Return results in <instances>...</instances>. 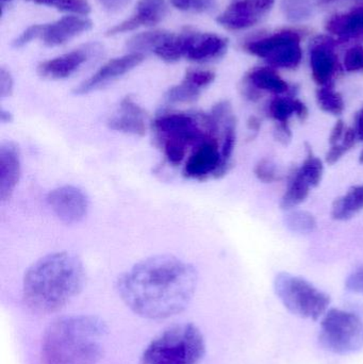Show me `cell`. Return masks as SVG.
I'll return each mask as SVG.
<instances>
[{"mask_svg": "<svg viewBox=\"0 0 363 364\" xmlns=\"http://www.w3.org/2000/svg\"><path fill=\"white\" fill-rule=\"evenodd\" d=\"M274 136L281 144L287 145L291 142L292 132L289 123H276L274 129Z\"/></svg>", "mask_w": 363, "mask_h": 364, "instance_id": "f35d334b", "label": "cell"}, {"mask_svg": "<svg viewBox=\"0 0 363 364\" xmlns=\"http://www.w3.org/2000/svg\"><path fill=\"white\" fill-rule=\"evenodd\" d=\"M300 41L302 31L285 29L257 40L249 41L243 45V49L251 55L262 58L274 68L293 70L302 61Z\"/></svg>", "mask_w": 363, "mask_h": 364, "instance_id": "52a82bcc", "label": "cell"}, {"mask_svg": "<svg viewBox=\"0 0 363 364\" xmlns=\"http://www.w3.org/2000/svg\"><path fill=\"white\" fill-rule=\"evenodd\" d=\"M17 324L23 364H121L129 328L119 312L77 306Z\"/></svg>", "mask_w": 363, "mask_h": 364, "instance_id": "6da1fadb", "label": "cell"}, {"mask_svg": "<svg viewBox=\"0 0 363 364\" xmlns=\"http://www.w3.org/2000/svg\"><path fill=\"white\" fill-rule=\"evenodd\" d=\"M92 21L85 17L65 16L53 23L43 26L40 38L49 47L59 46L82 32L91 29Z\"/></svg>", "mask_w": 363, "mask_h": 364, "instance_id": "ac0fdd59", "label": "cell"}, {"mask_svg": "<svg viewBox=\"0 0 363 364\" xmlns=\"http://www.w3.org/2000/svg\"><path fill=\"white\" fill-rule=\"evenodd\" d=\"M144 59L143 53H131L129 55L110 60L104 64L97 72L94 73L90 78L82 81L78 87H75L74 93L76 95H85V94L96 91V90L112 82L115 79L127 74L130 70L140 65Z\"/></svg>", "mask_w": 363, "mask_h": 364, "instance_id": "8fae6325", "label": "cell"}, {"mask_svg": "<svg viewBox=\"0 0 363 364\" xmlns=\"http://www.w3.org/2000/svg\"><path fill=\"white\" fill-rule=\"evenodd\" d=\"M156 142L173 166H181L194 149L209 136H219L210 113L163 112L151 123Z\"/></svg>", "mask_w": 363, "mask_h": 364, "instance_id": "277c9868", "label": "cell"}, {"mask_svg": "<svg viewBox=\"0 0 363 364\" xmlns=\"http://www.w3.org/2000/svg\"><path fill=\"white\" fill-rule=\"evenodd\" d=\"M286 226L300 235H308L317 228V220L310 212L304 210H292L285 218Z\"/></svg>", "mask_w": 363, "mask_h": 364, "instance_id": "83f0119b", "label": "cell"}, {"mask_svg": "<svg viewBox=\"0 0 363 364\" xmlns=\"http://www.w3.org/2000/svg\"><path fill=\"white\" fill-rule=\"evenodd\" d=\"M317 102L320 109L328 114L339 117L345 109L342 95L335 90L334 85L320 87L317 90Z\"/></svg>", "mask_w": 363, "mask_h": 364, "instance_id": "484cf974", "label": "cell"}, {"mask_svg": "<svg viewBox=\"0 0 363 364\" xmlns=\"http://www.w3.org/2000/svg\"><path fill=\"white\" fill-rule=\"evenodd\" d=\"M87 287L82 261L67 252L46 255L32 263L21 278L17 321L50 318L77 305Z\"/></svg>", "mask_w": 363, "mask_h": 364, "instance_id": "3957f363", "label": "cell"}, {"mask_svg": "<svg viewBox=\"0 0 363 364\" xmlns=\"http://www.w3.org/2000/svg\"><path fill=\"white\" fill-rule=\"evenodd\" d=\"M185 42H187V31L178 36L172 33V36L153 53L163 61L174 63L185 57Z\"/></svg>", "mask_w": 363, "mask_h": 364, "instance_id": "4316f807", "label": "cell"}, {"mask_svg": "<svg viewBox=\"0 0 363 364\" xmlns=\"http://www.w3.org/2000/svg\"><path fill=\"white\" fill-rule=\"evenodd\" d=\"M172 33L164 30L143 32L132 36L127 42V48L132 53H143V51H155L168 40Z\"/></svg>", "mask_w": 363, "mask_h": 364, "instance_id": "cb8c5ba5", "label": "cell"}, {"mask_svg": "<svg viewBox=\"0 0 363 364\" xmlns=\"http://www.w3.org/2000/svg\"><path fill=\"white\" fill-rule=\"evenodd\" d=\"M311 188L313 186L303 177L298 168H296L290 175L285 194L281 197V209L292 210L302 205L308 198Z\"/></svg>", "mask_w": 363, "mask_h": 364, "instance_id": "603a6c76", "label": "cell"}, {"mask_svg": "<svg viewBox=\"0 0 363 364\" xmlns=\"http://www.w3.org/2000/svg\"><path fill=\"white\" fill-rule=\"evenodd\" d=\"M363 210V183L350 188L343 196L332 203V218L336 220H347Z\"/></svg>", "mask_w": 363, "mask_h": 364, "instance_id": "7402d4cb", "label": "cell"}, {"mask_svg": "<svg viewBox=\"0 0 363 364\" xmlns=\"http://www.w3.org/2000/svg\"><path fill=\"white\" fill-rule=\"evenodd\" d=\"M244 83L251 85L259 92H270V93H287L289 85L281 78V75L272 68H256L251 70L245 77Z\"/></svg>", "mask_w": 363, "mask_h": 364, "instance_id": "44dd1931", "label": "cell"}, {"mask_svg": "<svg viewBox=\"0 0 363 364\" xmlns=\"http://www.w3.org/2000/svg\"><path fill=\"white\" fill-rule=\"evenodd\" d=\"M274 287L281 303L294 316L317 321L327 312L330 295L304 278L283 272L275 278Z\"/></svg>", "mask_w": 363, "mask_h": 364, "instance_id": "5b68a950", "label": "cell"}, {"mask_svg": "<svg viewBox=\"0 0 363 364\" xmlns=\"http://www.w3.org/2000/svg\"><path fill=\"white\" fill-rule=\"evenodd\" d=\"M319 4L321 0H281V8L288 21L300 23L308 19Z\"/></svg>", "mask_w": 363, "mask_h": 364, "instance_id": "d4e9b609", "label": "cell"}, {"mask_svg": "<svg viewBox=\"0 0 363 364\" xmlns=\"http://www.w3.org/2000/svg\"><path fill=\"white\" fill-rule=\"evenodd\" d=\"M173 6L185 12L204 13L215 9L217 0H170Z\"/></svg>", "mask_w": 363, "mask_h": 364, "instance_id": "1f68e13d", "label": "cell"}, {"mask_svg": "<svg viewBox=\"0 0 363 364\" xmlns=\"http://www.w3.org/2000/svg\"><path fill=\"white\" fill-rule=\"evenodd\" d=\"M345 288L353 293L363 295V265L357 267L345 282Z\"/></svg>", "mask_w": 363, "mask_h": 364, "instance_id": "d590c367", "label": "cell"}, {"mask_svg": "<svg viewBox=\"0 0 363 364\" xmlns=\"http://www.w3.org/2000/svg\"><path fill=\"white\" fill-rule=\"evenodd\" d=\"M200 273L174 255L139 261L114 284L119 314L130 325H155L196 311Z\"/></svg>", "mask_w": 363, "mask_h": 364, "instance_id": "7a4b0ae2", "label": "cell"}, {"mask_svg": "<svg viewBox=\"0 0 363 364\" xmlns=\"http://www.w3.org/2000/svg\"><path fill=\"white\" fill-rule=\"evenodd\" d=\"M166 11L168 8L164 0H140L136 6V12L130 18L108 30L107 36H115L140 27L157 25L166 16Z\"/></svg>", "mask_w": 363, "mask_h": 364, "instance_id": "e0dca14e", "label": "cell"}, {"mask_svg": "<svg viewBox=\"0 0 363 364\" xmlns=\"http://www.w3.org/2000/svg\"><path fill=\"white\" fill-rule=\"evenodd\" d=\"M345 122L342 119H338L332 127V132L330 136V144L332 145L339 144L342 142L343 136H345V130H347Z\"/></svg>", "mask_w": 363, "mask_h": 364, "instance_id": "ab89813d", "label": "cell"}, {"mask_svg": "<svg viewBox=\"0 0 363 364\" xmlns=\"http://www.w3.org/2000/svg\"><path fill=\"white\" fill-rule=\"evenodd\" d=\"M183 175L196 181L222 177V147L219 136H207L192 149L183 164Z\"/></svg>", "mask_w": 363, "mask_h": 364, "instance_id": "ba28073f", "label": "cell"}, {"mask_svg": "<svg viewBox=\"0 0 363 364\" xmlns=\"http://www.w3.org/2000/svg\"><path fill=\"white\" fill-rule=\"evenodd\" d=\"M300 174L309 182L313 188L321 183L324 174L323 161L313 154L311 147H307V156L302 166L298 168Z\"/></svg>", "mask_w": 363, "mask_h": 364, "instance_id": "f1b7e54d", "label": "cell"}, {"mask_svg": "<svg viewBox=\"0 0 363 364\" xmlns=\"http://www.w3.org/2000/svg\"><path fill=\"white\" fill-rule=\"evenodd\" d=\"M89 58V51L77 49L55 59L42 62L38 66V74L42 78L61 80L72 76Z\"/></svg>", "mask_w": 363, "mask_h": 364, "instance_id": "d6986e66", "label": "cell"}, {"mask_svg": "<svg viewBox=\"0 0 363 364\" xmlns=\"http://www.w3.org/2000/svg\"><path fill=\"white\" fill-rule=\"evenodd\" d=\"M12 1V0H1V6H4V4H6V2Z\"/></svg>", "mask_w": 363, "mask_h": 364, "instance_id": "bcb514c9", "label": "cell"}, {"mask_svg": "<svg viewBox=\"0 0 363 364\" xmlns=\"http://www.w3.org/2000/svg\"><path fill=\"white\" fill-rule=\"evenodd\" d=\"M108 126L114 132L143 136L148 127V117L134 97L126 96L119 102V108L109 117Z\"/></svg>", "mask_w": 363, "mask_h": 364, "instance_id": "4fadbf2b", "label": "cell"}, {"mask_svg": "<svg viewBox=\"0 0 363 364\" xmlns=\"http://www.w3.org/2000/svg\"><path fill=\"white\" fill-rule=\"evenodd\" d=\"M13 79L10 73L4 68L0 70V95L2 98L8 97L12 94Z\"/></svg>", "mask_w": 363, "mask_h": 364, "instance_id": "74e56055", "label": "cell"}, {"mask_svg": "<svg viewBox=\"0 0 363 364\" xmlns=\"http://www.w3.org/2000/svg\"><path fill=\"white\" fill-rule=\"evenodd\" d=\"M319 341L325 350L349 355L363 348V323L356 314L340 309L327 310L321 322Z\"/></svg>", "mask_w": 363, "mask_h": 364, "instance_id": "8992f818", "label": "cell"}, {"mask_svg": "<svg viewBox=\"0 0 363 364\" xmlns=\"http://www.w3.org/2000/svg\"><path fill=\"white\" fill-rule=\"evenodd\" d=\"M27 1L51 6L63 12L76 13L79 15H87L91 12V6L87 0H27Z\"/></svg>", "mask_w": 363, "mask_h": 364, "instance_id": "4dcf8cb0", "label": "cell"}, {"mask_svg": "<svg viewBox=\"0 0 363 364\" xmlns=\"http://www.w3.org/2000/svg\"><path fill=\"white\" fill-rule=\"evenodd\" d=\"M345 68L350 73L363 72V47L355 46L347 51Z\"/></svg>", "mask_w": 363, "mask_h": 364, "instance_id": "836d02e7", "label": "cell"}, {"mask_svg": "<svg viewBox=\"0 0 363 364\" xmlns=\"http://www.w3.org/2000/svg\"><path fill=\"white\" fill-rule=\"evenodd\" d=\"M296 100L292 97H275L269 105V114L276 123H289L296 115Z\"/></svg>", "mask_w": 363, "mask_h": 364, "instance_id": "f546056e", "label": "cell"}, {"mask_svg": "<svg viewBox=\"0 0 363 364\" xmlns=\"http://www.w3.org/2000/svg\"><path fill=\"white\" fill-rule=\"evenodd\" d=\"M247 127L251 132H259L260 128H261V119L257 117H249V122H247Z\"/></svg>", "mask_w": 363, "mask_h": 364, "instance_id": "7bdbcfd3", "label": "cell"}, {"mask_svg": "<svg viewBox=\"0 0 363 364\" xmlns=\"http://www.w3.org/2000/svg\"><path fill=\"white\" fill-rule=\"evenodd\" d=\"M275 0H234L219 17L217 23L232 31L257 25L270 12Z\"/></svg>", "mask_w": 363, "mask_h": 364, "instance_id": "30bf717a", "label": "cell"}, {"mask_svg": "<svg viewBox=\"0 0 363 364\" xmlns=\"http://www.w3.org/2000/svg\"><path fill=\"white\" fill-rule=\"evenodd\" d=\"M215 74L211 70L191 68L185 73V78L179 85L170 87L166 100L170 104H188L200 97L202 90L215 81Z\"/></svg>", "mask_w": 363, "mask_h": 364, "instance_id": "9a60e30c", "label": "cell"}, {"mask_svg": "<svg viewBox=\"0 0 363 364\" xmlns=\"http://www.w3.org/2000/svg\"><path fill=\"white\" fill-rule=\"evenodd\" d=\"M43 26L44 25H33L28 28L13 42V46L15 48H21V47H23L28 43L31 42V41L40 38L43 32Z\"/></svg>", "mask_w": 363, "mask_h": 364, "instance_id": "e575fe53", "label": "cell"}, {"mask_svg": "<svg viewBox=\"0 0 363 364\" xmlns=\"http://www.w3.org/2000/svg\"><path fill=\"white\" fill-rule=\"evenodd\" d=\"M332 1V0H321V4H326V2Z\"/></svg>", "mask_w": 363, "mask_h": 364, "instance_id": "7dc6e473", "label": "cell"}, {"mask_svg": "<svg viewBox=\"0 0 363 364\" xmlns=\"http://www.w3.org/2000/svg\"><path fill=\"white\" fill-rule=\"evenodd\" d=\"M0 119H1L2 123H9L12 119V115L10 112H6V110H1V114H0Z\"/></svg>", "mask_w": 363, "mask_h": 364, "instance_id": "ee69618b", "label": "cell"}, {"mask_svg": "<svg viewBox=\"0 0 363 364\" xmlns=\"http://www.w3.org/2000/svg\"><path fill=\"white\" fill-rule=\"evenodd\" d=\"M349 151V149H347L342 143L332 145L330 151L326 154L325 161L327 162V164H330V166H334V164H338V162L342 159L343 156L347 155Z\"/></svg>", "mask_w": 363, "mask_h": 364, "instance_id": "8d00e7d4", "label": "cell"}, {"mask_svg": "<svg viewBox=\"0 0 363 364\" xmlns=\"http://www.w3.org/2000/svg\"><path fill=\"white\" fill-rule=\"evenodd\" d=\"M21 173V151L14 142H4L0 146V197L8 201L12 197Z\"/></svg>", "mask_w": 363, "mask_h": 364, "instance_id": "2e32d148", "label": "cell"}, {"mask_svg": "<svg viewBox=\"0 0 363 364\" xmlns=\"http://www.w3.org/2000/svg\"><path fill=\"white\" fill-rule=\"evenodd\" d=\"M354 129H355L356 134H357L358 140L363 141V107L356 113Z\"/></svg>", "mask_w": 363, "mask_h": 364, "instance_id": "b9f144b4", "label": "cell"}, {"mask_svg": "<svg viewBox=\"0 0 363 364\" xmlns=\"http://www.w3.org/2000/svg\"><path fill=\"white\" fill-rule=\"evenodd\" d=\"M109 12H119L123 10L131 0H98Z\"/></svg>", "mask_w": 363, "mask_h": 364, "instance_id": "60d3db41", "label": "cell"}, {"mask_svg": "<svg viewBox=\"0 0 363 364\" xmlns=\"http://www.w3.org/2000/svg\"><path fill=\"white\" fill-rule=\"evenodd\" d=\"M359 162H360V164H363V149H362V153H360Z\"/></svg>", "mask_w": 363, "mask_h": 364, "instance_id": "f6af8a7d", "label": "cell"}, {"mask_svg": "<svg viewBox=\"0 0 363 364\" xmlns=\"http://www.w3.org/2000/svg\"><path fill=\"white\" fill-rule=\"evenodd\" d=\"M336 41L328 36H318L310 49L313 78L320 87L334 85L332 80L339 70L338 57L335 53Z\"/></svg>", "mask_w": 363, "mask_h": 364, "instance_id": "7c38bea8", "label": "cell"}, {"mask_svg": "<svg viewBox=\"0 0 363 364\" xmlns=\"http://www.w3.org/2000/svg\"><path fill=\"white\" fill-rule=\"evenodd\" d=\"M326 31L342 40L363 36V2L347 12L332 15L326 21Z\"/></svg>", "mask_w": 363, "mask_h": 364, "instance_id": "ffe728a7", "label": "cell"}, {"mask_svg": "<svg viewBox=\"0 0 363 364\" xmlns=\"http://www.w3.org/2000/svg\"><path fill=\"white\" fill-rule=\"evenodd\" d=\"M254 173H255V176L264 183H273L279 179L276 166L269 159L260 160L256 164Z\"/></svg>", "mask_w": 363, "mask_h": 364, "instance_id": "d6a6232c", "label": "cell"}, {"mask_svg": "<svg viewBox=\"0 0 363 364\" xmlns=\"http://www.w3.org/2000/svg\"><path fill=\"white\" fill-rule=\"evenodd\" d=\"M46 200L51 211L65 224L81 222L89 212V197L78 186H58L48 193Z\"/></svg>", "mask_w": 363, "mask_h": 364, "instance_id": "9c48e42d", "label": "cell"}, {"mask_svg": "<svg viewBox=\"0 0 363 364\" xmlns=\"http://www.w3.org/2000/svg\"><path fill=\"white\" fill-rule=\"evenodd\" d=\"M228 40L213 33L187 31L185 58L190 61L205 63L223 57L227 51Z\"/></svg>", "mask_w": 363, "mask_h": 364, "instance_id": "5bb4252c", "label": "cell"}]
</instances>
